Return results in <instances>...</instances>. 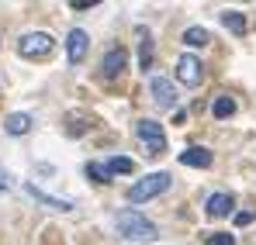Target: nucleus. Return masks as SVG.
Masks as SVG:
<instances>
[{
    "instance_id": "nucleus-10",
    "label": "nucleus",
    "mask_w": 256,
    "mask_h": 245,
    "mask_svg": "<svg viewBox=\"0 0 256 245\" xmlns=\"http://www.w3.org/2000/svg\"><path fill=\"white\" fill-rule=\"evenodd\" d=\"M180 163L190 166V169H208V166L214 163V156L208 152V149H201V145H190V149L180 152Z\"/></svg>"
},
{
    "instance_id": "nucleus-18",
    "label": "nucleus",
    "mask_w": 256,
    "mask_h": 245,
    "mask_svg": "<svg viewBox=\"0 0 256 245\" xmlns=\"http://www.w3.org/2000/svg\"><path fill=\"white\" fill-rule=\"evenodd\" d=\"M104 166L111 169V176H118V173H132V169H135V163H132L128 156H114V159H108Z\"/></svg>"
},
{
    "instance_id": "nucleus-6",
    "label": "nucleus",
    "mask_w": 256,
    "mask_h": 245,
    "mask_svg": "<svg viewBox=\"0 0 256 245\" xmlns=\"http://www.w3.org/2000/svg\"><path fill=\"white\" fill-rule=\"evenodd\" d=\"M201 76H204L201 59H194V55H180V59H176V80L184 83V86H198Z\"/></svg>"
},
{
    "instance_id": "nucleus-12",
    "label": "nucleus",
    "mask_w": 256,
    "mask_h": 245,
    "mask_svg": "<svg viewBox=\"0 0 256 245\" xmlns=\"http://www.w3.org/2000/svg\"><path fill=\"white\" fill-rule=\"evenodd\" d=\"M32 118L28 114H7V121H4V128H7V135H28L32 131Z\"/></svg>"
},
{
    "instance_id": "nucleus-17",
    "label": "nucleus",
    "mask_w": 256,
    "mask_h": 245,
    "mask_svg": "<svg viewBox=\"0 0 256 245\" xmlns=\"http://www.w3.org/2000/svg\"><path fill=\"white\" fill-rule=\"evenodd\" d=\"M84 173L94 180V183H111V169H108V166H100V163H86Z\"/></svg>"
},
{
    "instance_id": "nucleus-1",
    "label": "nucleus",
    "mask_w": 256,
    "mask_h": 245,
    "mask_svg": "<svg viewBox=\"0 0 256 245\" xmlns=\"http://www.w3.org/2000/svg\"><path fill=\"white\" fill-rule=\"evenodd\" d=\"M114 225H118V235H125L132 242H156V239H160V228H156L146 214H138L135 207L118 211V214H114Z\"/></svg>"
},
{
    "instance_id": "nucleus-5",
    "label": "nucleus",
    "mask_w": 256,
    "mask_h": 245,
    "mask_svg": "<svg viewBox=\"0 0 256 245\" xmlns=\"http://www.w3.org/2000/svg\"><path fill=\"white\" fill-rule=\"evenodd\" d=\"M128 66V52L118 45V48H108L104 52V59H100V73H104V80H114V76H122Z\"/></svg>"
},
{
    "instance_id": "nucleus-20",
    "label": "nucleus",
    "mask_w": 256,
    "mask_h": 245,
    "mask_svg": "<svg viewBox=\"0 0 256 245\" xmlns=\"http://www.w3.org/2000/svg\"><path fill=\"white\" fill-rule=\"evenodd\" d=\"M253 218H256V211H236V225H239V228H246Z\"/></svg>"
},
{
    "instance_id": "nucleus-21",
    "label": "nucleus",
    "mask_w": 256,
    "mask_h": 245,
    "mask_svg": "<svg viewBox=\"0 0 256 245\" xmlns=\"http://www.w3.org/2000/svg\"><path fill=\"white\" fill-rule=\"evenodd\" d=\"M4 190H10V173H7V169H0V194H4Z\"/></svg>"
},
{
    "instance_id": "nucleus-11",
    "label": "nucleus",
    "mask_w": 256,
    "mask_h": 245,
    "mask_svg": "<svg viewBox=\"0 0 256 245\" xmlns=\"http://www.w3.org/2000/svg\"><path fill=\"white\" fill-rule=\"evenodd\" d=\"M232 211V194H212L208 197V214L212 218H225Z\"/></svg>"
},
{
    "instance_id": "nucleus-2",
    "label": "nucleus",
    "mask_w": 256,
    "mask_h": 245,
    "mask_svg": "<svg viewBox=\"0 0 256 245\" xmlns=\"http://www.w3.org/2000/svg\"><path fill=\"white\" fill-rule=\"evenodd\" d=\"M166 190H170V173H149V176H142V180H135L128 187V201L142 204V201H152V197H160Z\"/></svg>"
},
{
    "instance_id": "nucleus-13",
    "label": "nucleus",
    "mask_w": 256,
    "mask_h": 245,
    "mask_svg": "<svg viewBox=\"0 0 256 245\" xmlns=\"http://www.w3.org/2000/svg\"><path fill=\"white\" fill-rule=\"evenodd\" d=\"M222 24H225L232 35H246V14H242V10H225V14H222Z\"/></svg>"
},
{
    "instance_id": "nucleus-16",
    "label": "nucleus",
    "mask_w": 256,
    "mask_h": 245,
    "mask_svg": "<svg viewBox=\"0 0 256 245\" xmlns=\"http://www.w3.org/2000/svg\"><path fill=\"white\" fill-rule=\"evenodd\" d=\"M138 66L142 69H149L152 66V41H149V31H138Z\"/></svg>"
},
{
    "instance_id": "nucleus-15",
    "label": "nucleus",
    "mask_w": 256,
    "mask_h": 245,
    "mask_svg": "<svg viewBox=\"0 0 256 245\" xmlns=\"http://www.w3.org/2000/svg\"><path fill=\"white\" fill-rule=\"evenodd\" d=\"M212 111H214V118H218V121H225V118H232V114H236V100H232L228 93H222V97L214 100Z\"/></svg>"
},
{
    "instance_id": "nucleus-19",
    "label": "nucleus",
    "mask_w": 256,
    "mask_h": 245,
    "mask_svg": "<svg viewBox=\"0 0 256 245\" xmlns=\"http://www.w3.org/2000/svg\"><path fill=\"white\" fill-rule=\"evenodd\" d=\"M208 245H236V235H228V232H214V235H208Z\"/></svg>"
},
{
    "instance_id": "nucleus-14",
    "label": "nucleus",
    "mask_w": 256,
    "mask_h": 245,
    "mask_svg": "<svg viewBox=\"0 0 256 245\" xmlns=\"http://www.w3.org/2000/svg\"><path fill=\"white\" fill-rule=\"evenodd\" d=\"M208 41H212V35H208V28H201V24H194V28L184 31V45H190V48H204Z\"/></svg>"
},
{
    "instance_id": "nucleus-3",
    "label": "nucleus",
    "mask_w": 256,
    "mask_h": 245,
    "mask_svg": "<svg viewBox=\"0 0 256 245\" xmlns=\"http://www.w3.org/2000/svg\"><path fill=\"white\" fill-rule=\"evenodd\" d=\"M135 135H138V142L146 145L149 156H163V152H166V135H163V124L160 121L142 118V121L135 124Z\"/></svg>"
},
{
    "instance_id": "nucleus-9",
    "label": "nucleus",
    "mask_w": 256,
    "mask_h": 245,
    "mask_svg": "<svg viewBox=\"0 0 256 245\" xmlns=\"http://www.w3.org/2000/svg\"><path fill=\"white\" fill-rule=\"evenodd\" d=\"M24 194H28V197H35L38 204L52 207V211H73V201H62V197H52V194H45L42 187H35V183H24Z\"/></svg>"
},
{
    "instance_id": "nucleus-7",
    "label": "nucleus",
    "mask_w": 256,
    "mask_h": 245,
    "mask_svg": "<svg viewBox=\"0 0 256 245\" xmlns=\"http://www.w3.org/2000/svg\"><path fill=\"white\" fill-rule=\"evenodd\" d=\"M86 48H90L86 31H84V28H73V31L66 35V59H70V66H80V62H84Z\"/></svg>"
},
{
    "instance_id": "nucleus-8",
    "label": "nucleus",
    "mask_w": 256,
    "mask_h": 245,
    "mask_svg": "<svg viewBox=\"0 0 256 245\" xmlns=\"http://www.w3.org/2000/svg\"><path fill=\"white\" fill-rule=\"evenodd\" d=\"M149 93H152V100H156L160 107H173V104H176L173 83L163 80V76H152V80H149Z\"/></svg>"
},
{
    "instance_id": "nucleus-4",
    "label": "nucleus",
    "mask_w": 256,
    "mask_h": 245,
    "mask_svg": "<svg viewBox=\"0 0 256 245\" xmlns=\"http://www.w3.org/2000/svg\"><path fill=\"white\" fill-rule=\"evenodd\" d=\"M52 45H56V38L48 31H28V35H21V41H18V52L24 59H42V55L52 52Z\"/></svg>"
}]
</instances>
